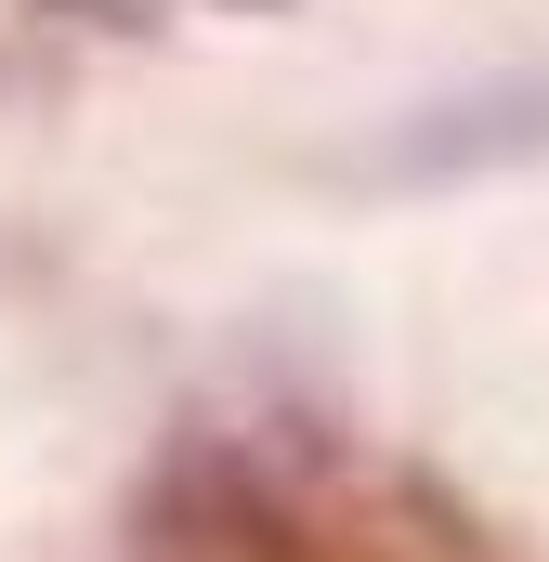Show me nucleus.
<instances>
[{
	"label": "nucleus",
	"instance_id": "f257e3e1",
	"mask_svg": "<svg viewBox=\"0 0 549 562\" xmlns=\"http://www.w3.org/2000/svg\"><path fill=\"white\" fill-rule=\"evenodd\" d=\"M354 183L380 196H458V183H511V170H549V66H497V79H458L406 119L340 157Z\"/></svg>",
	"mask_w": 549,
	"mask_h": 562
}]
</instances>
